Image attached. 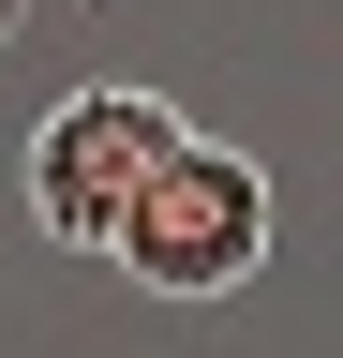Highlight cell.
Segmentation results:
<instances>
[{
    "label": "cell",
    "mask_w": 343,
    "mask_h": 358,
    "mask_svg": "<svg viewBox=\"0 0 343 358\" xmlns=\"http://www.w3.org/2000/svg\"><path fill=\"white\" fill-rule=\"evenodd\" d=\"M180 150H194V120L164 105V90H60L45 134H30V224H45L60 254H119L135 194Z\"/></svg>",
    "instance_id": "1"
},
{
    "label": "cell",
    "mask_w": 343,
    "mask_h": 358,
    "mask_svg": "<svg viewBox=\"0 0 343 358\" xmlns=\"http://www.w3.org/2000/svg\"><path fill=\"white\" fill-rule=\"evenodd\" d=\"M105 268L149 284V299H239L254 268H269V164L224 150V134H194V150L135 194V224H119Z\"/></svg>",
    "instance_id": "2"
},
{
    "label": "cell",
    "mask_w": 343,
    "mask_h": 358,
    "mask_svg": "<svg viewBox=\"0 0 343 358\" xmlns=\"http://www.w3.org/2000/svg\"><path fill=\"white\" fill-rule=\"evenodd\" d=\"M15 15H30V0H0V45H15Z\"/></svg>",
    "instance_id": "3"
}]
</instances>
